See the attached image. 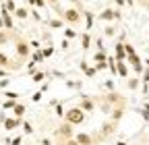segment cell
I'll use <instances>...</instances> for the list:
<instances>
[{
	"mask_svg": "<svg viewBox=\"0 0 149 145\" xmlns=\"http://www.w3.org/2000/svg\"><path fill=\"white\" fill-rule=\"evenodd\" d=\"M58 17H62L66 25H79V23L83 21V10H81V8H74V6H68V8H64Z\"/></svg>",
	"mask_w": 149,
	"mask_h": 145,
	"instance_id": "cell-1",
	"label": "cell"
},
{
	"mask_svg": "<svg viewBox=\"0 0 149 145\" xmlns=\"http://www.w3.org/2000/svg\"><path fill=\"white\" fill-rule=\"evenodd\" d=\"M62 118H64L66 122H70L72 126H79V124H83V122H85V118H87V116H85V112L81 110L79 106H74V108H68V110L64 112V116H62Z\"/></svg>",
	"mask_w": 149,
	"mask_h": 145,
	"instance_id": "cell-2",
	"label": "cell"
},
{
	"mask_svg": "<svg viewBox=\"0 0 149 145\" xmlns=\"http://www.w3.org/2000/svg\"><path fill=\"white\" fill-rule=\"evenodd\" d=\"M15 52H17V58L27 60V58H29V54H31V46H29V42H25V40H21V38H15Z\"/></svg>",
	"mask_w": 149,
	"mask_h": 145,
	"instance_id": "cell-3",
	"label": "cell"
},
{
	"mask_svg": "<svg viewBox=\"0 0 149 145\" xmlns=\"http://www.w3.org/2000/svg\"><path fill=\"white\" fill-rule=\"evenodd\" d=\"M23 66V60L17 58V60H10L4 52H0V68H6V70H19Z\"/></svg>",
	"mask_w": 149,
	"mask_h": 145,
	"instance_id": "cell-4",
	"label": "cell"
},
{
	"mask_svg": "<svg viewBox=\"0 0 149 145\" xmlns=\"http://www.w3.org/2000/svg\"><path fill=\"white\" fill-rule=\"evenodd\" d=\"M54 135L58 137V139H70V137H74V129H72V124H70V122L64 120V122L58 126V129H56Z\"/></svg>",
	"mask_w": 149,
	"mask_h": 145,
	"instance_id": "cell-5",
	"label": "cell"
},
{
	"mask_svg": "<svg viewBox=\"0 0 149 145\" xmlns=\"http://www.w3.org/2000/svg\"><path fill=\"white\" fill-rule=\"evenodd\" d=\"M116 126H118V122H114V120H108L104 126H102V131H100V141H104V139H108L112 133L116 131Z\"/></svg>",
	"mask_w": 149,
	"mask_h": 145,
	"instance_id": "cell-6",
	"label": "cell"
},
{
	"mask_svg": "<svg viewBox=\"0 0 149 145\" xmlns=\"http://www.w3.org/2000/svg\"><path fill=\"white\" fill-rule=\"evenodd\" d=\"M79 108L87 114V112H95V102L91 100V96H81V102H79Z\"/></svg>",
	"mask_w": 149,
	"mask_h": 145,
	"instance_id": "cell-7",
	"label": "cell"
},
{
	"mask_svg": "<svg viewBox=\"0 0 149 145\" xmlns=\"http://www.w3.org/2000/svg\"><path fill=\"white\" fill-rule=\"evenodd\" d=\"M0 17H2L4 29H6V31H13V29H15V21H13V15L4 8V4H2V8H0Z\"/></svg>",
	"mask_w": 149,
	"mask_h": 145,
	"instance_id": "cell-8",
	"label": "cell"
},
{
	"mask_svg": "<svg viewBox=\"0 0 149 145\" xmlns=\"http://www.w3.org/2000/svg\"><path fill=\"white\" fill-rule=\"evenodd\" d=\"M4 124V131H15V129H21V124H23V118H4L2 120Z\"/></svg>",
	"mask_w": 149,
	"mask_h": 145,
	"instance_id": "cell-9",
	"label": "cell"
},
{
	"mask_svg": "<svg viewBox=\"0 0 149 145\" xmlns=\"http://www.w3.org/2000/svg\"><path fill=\"white\" fill-rule=\"evenodd\" d=\"M79 68L85 72V77H87V79H95V75H97V68H95V66H89L85 60L79 64Z\"/></svg>",
	"mask_w": 149,
	"mask_h": 145,
	"instance_id": "cell-10",
	"label": "cell"
},
{
	"mask_svg": "<svg viewBox=\"0 0 149 145\" xmlns=\"http://www.w3.org/2000/svg\"><path fill=\"white\" fill-rule=\"evenodd\" d=\"M74 139L79 141V145H95V139H93L89 133H77Z\"/></svg>",
	"mask_w": 149,
	"mask_h": 145,
	"instance_id": "cell-11",
	"label": "cell"
},
{
	"mask_svg": "<svg viewBox=\"0 0 149 145\" xmlns=\"http://www.w3.org/2000/svg\"><path fill=\"white\" fill-rule=\"evenodd\" d=\"M116 75L122 77V79H128V66H126V60H116Z\"/></svg>",
	"mask_w": 149,
	"mask_h": 145,
	"instance_id": "cell-12",
	"label": "cell"
},
{
	"mask_svg": "<svg viewBox=\"0 0 149 145\" xmlns=\"http://www.w3.org/2000/svg\"><path fill=\"white\" fill-rule=\"evenodd\" d=\"M114 56L116 60H126V52H124V42H118L114 46Z\"/></svg>",
	"mask_w": 149,
	"mask_h": 145,
	"instance_id": "cell-13",
	"label": "cell"
},
{
	"mask_svg": "<svg viewBox=\"0 0 149 145\" xmlns=\"http://www.w3.org/2000/svg\"><path fill=\"white\" fill-rule=\"evenodd\" d=\"M83 19H85V31H91V29H93V21H95L93 13H89V10H83Z\"/></svg>",
	"mask_w": 149,
	"mask_h": 145,
	"instance_id": "cell-14",
	"label": "cell"
},
{
	"mask_svg": "<svg viewBox=\"0 0 149 145\" xmlns=\"http://www.w3.org/2000/svg\"><path fill=\"white\" fill-rule=\"evenodd\" d=\"M48 25H50V29H62L66 23H64L62 17H54V19H50V21H48Z\"/></svg>",
	"mask_w": 149,
	"mask_h": 145,
	"instance_id": "cell-15",
	"label": "cell"
},
{
	"mask_svg": "<svg viewBox=\"0 0 149 145\" xmlns=\"http://www.w3.org/2000/svg\"><path fill=\"white\" fill-rule=\"evenodd\" d=\"M122 116H124V106L120 104V106H116L114 110H112V120H114V122H120Z\"/></svg>",
	"mask_w": 149,
	"mask_h": 145,
	"instance_id": "cell-16",
	"label": "cell"
},
{
	"mask_svg": "<svg viewBox=\"0 0 149 145\" xmlns=\"http://www.w3.org/2000/svg\"><path fill=\"white\" fill-rule=\"evenodd\" d=\"M25 110H27V108H25V104L17 102V104H15V108H13V114H15L17 118H23V116H25Z\"/></svg>",
	"mask_w": 149,
	"mask_h": 145,
	"instance_id": "cell-17",
	"label": "cell"
},
{
	"mask_svg": "<svg viewBox=\"0 0 149 145\" xmlns=\"http://www.w3.org/2000/svg\"><path fill=\"white\" fill-rule=\"evenodd\" d=\"M106 102H108V104H122V106H124V100H122V96H120V93H116V91H112V93L106 98Z\"/></svg>",
	"mask_w": 149,
	"mask_h": 145,
	"instance_id": "cell-18",
	"label": "cell"
},
{
	"mask_svg": "<svg viewBox=\"0 0 149 145\" xmlns=\"http://www.w3.org/2000/svg\"><path fill=\"white\" fill-rule=\"evenodd\" d=\"M100 21H114V10L112 8H104L102 13H100Z\"/></svg>",
	"mask_w": 149,
	"mask_h": 145,
	"instance_id": "cell-19",
	"label": "cell"
},
{
	"mask_svg": "<svg viewBox=\"0 0 149 145\" xmlns=\"http://www.w3.org/2000/svg\"><path fill=\"white\" fill-rule=\"evenodd\" d=\"M15 17H17V19H27V17H29V8H25V6H17L15 8V13H13Z\"/></svg>",
	"mask_w": 149,
	"mask_h": 145,
	"instance_id": "cell-20",
	"label": "cell"
},
{
	"mask_svg": "<svg viewBox=\"0 0 149 145\" xmlns=\"http://www.w3.org/2000/svg\"><path fill=\"white\" fill-rule=\"evenodd\" d=\"M10 38H13V33H10V31L0 29V46H6V44L10 42Z\"/></svg>",
	"mask_w": 149,
	"mask_h": 145,
	"instance_id": "cell-21",
	"label": "cell"
},
{
	"mask_svg": "<svg viewBox=\"0 0 149 145\" xmlns=\"http://www.w3.org/2000/svg\"><path fill=\"white\" fill-rule=\"evenodd\" d=\"M106 60H108L106 50H97V54H93V62H106Z\"/></svg>",
	"mask_w": 149,
	"mask_h": 145,
	"instance_id": "cell-22",
	"label": "cell"
},
{
	"mask_svg": "<svg viewBox=\"0 0 149 145\" xmlns=\"http://www.w3.org/2000/svg\"><path fill=\"white\" fill-rule=\"evenodd\" d=\"M44 79H46V72H42V70H37V72L33 70V72H31V81H33V83H42Z\"/></svg>",
	"mask_w": 149,
	"mask_h": 145,
	"instance_id": "cell-23",
	"label": "cell"
},
{
	"mask_svg": "<svg viewBox=\"0 0 149 145\" xmlns=\"http://www.w3.org/2000/svg\"><path fill=\"white\" fill-rule=\"evenodd\" d=\"M31 60H33L35 64H40V62H44V60H46V58H44V54H42V48H40V50H33Z\"/></svg>",
	"mask_w": 149,
	"mask_h": 145,
	"instance_id": "cell-24",
	"label": "cell"
},
{
	"mask_svg": "<svg viewBox=\"0 0 149 145\" xmlns=\"http://www.w3.org/2000/svg\"><path fill=\"white\" fill-rule=\"evenodd\" d=\"M81 46H83V50H87V48L91 46V35H89V33H83V35H81Z\"/></svg>",
	"mask_w": 149,
	"mask_h": 145,
	"instance_id": "cell-25",
	"label": "cell"
},
{
	"mask_svg": "<svg viewBox=\"0 0 149 145\" xmlns=\"http://www.w3.org/2000/svg\"><path fill=\"white\" fill-rule=\"evenodd\" d=\"M108 68L112 75H116V56H108Z\"/></svg>",
	"mask_w": 149,
	"mask_h": 145,
	"instance_id": "cell-26",
	"label": "cell"
},
{
	"mask_svg": "<svg viewBox=\"0 0 149 145\" xmlns=\"http://www.w3.org/2000/svg\"><path fill=\"white\" fill-rule=\"evenodd\" d=\"M21 129H23V133H25V135H33V126H31V122H29V120H23Z\"/></svg>",
	"mask_w": 149,
	"mask_h": 145,
	"instance_id": "cell-27",
	"label": "cell"
},
{
	"mask_svg": "<svg viewBox=\"0 0 149 145\" xmlns=\"http://www.w3.org/2000/svg\"><path fill=\"white\" fill-rule=\"evenodd\" d=\"M2 4H4V8L13 15L15 13V8H17V4H15V0H2Z\"/></svg>",
	"mask_w": 149,
	"mask_h": 145,
	"instance_id": "cell-28",
	"label": "cell"
},
{
	"mask_svg": "<svg viewBox=\"0 0 149 145\" xmlns=\"http://www.w3.org/2000/svg\"><path fill=\"white\" fill-rule=\"evenodd\" d=\"M77 31H74V29H70V27H64V38L66 40H74V38H77Z\"/></svg>",
	"mask_w": 149,
	"mask_h": 145,
	"instance_id": "cell-29",
	"label": "cell"
},
{
	"mask_svg": "<svg viewBox=\"0 0 149 145\" xmlns=\"http://www.w3.org/2000/svg\"><path fill=\"white\" fill-rule=\"evenodd\" d=\"M29 15L33 17V19H35L37 23L42 21V15H40V8H35V6H31V8H29Z\"/></svg>",
	"mask_w": 149,
	"mask_h": 145,
	"instance_id": "cell-30",
	"label": "cell"
},
{
	"mask_svg": "<svg viewBox=\"0 0 149 145\" xmlns=\"http://www.w3.org/2000/svg\"><path fill=\"white\" fill-rule=\"evenodd\" d=\"M15 104H17V100H6V102H2V110H13Z\"/></svg>",
	"mask_w": 149,
	"mask_h": 145,
	"instance_id": "cell-31",
	"label": "cell"
},
{
	"mask_svg": "<svg viewBox=\"0 0 149 145\" xmlns=\"http://www.w3.org/2000/svg\"><path fill=\"white\" fill-rule=\"evenodd\" d=\"M42 54H44V58H50L52 54H54V48H52V44H50V46H46V48H42Z\"/></svg>",
	"mask_w": 149,
	"mask_h": 145,
	"instance_id": "cell-32",
	"label": "cell"
},
{
	"mask_svg": "<svg viewBox=\"0 0 149 145\" xmlns=\"http://www.w3.org/2000/svg\"><path fill=\"white\" fill-rule=\"evenodd\" d=\"M54 108H56V110H54V114H56V116H58V118H62V116H64V108H62V104L58 102V104H56Z\"/></svg>",
	"mask_w": 149,
	"mask_h": 145,
	"instance_id": "cell-33",
	"label": "cell"
},
{
	"mask_svg": "<svg viewBox=\"0 0 149 145\" xmlns=\"http://www.w3.org/2000/svg\"><path fill=\"white\" fill-rule=\"evenodd\" d=\"M104 35H106V38H114V35H116V29L112 27V25H108L106 31H104Z\"/></svg>",
	"mask_w": 149,
	"mask_h": 145,
	"instance_id": "cell-34",
	"label": "cell"
},
{
	"mask_svg": "<svg viewBox=\"0 0 149 145\" xmlns=\"http://www.w3.org/2000/svg\"><path fill=\"white\" fill-rule=\"evenodd\" d=\"M139 112H141V116H143L145 120H149V102L143 106V110H139Z\"/></svg>",
	"mask_w": 149,
	"mask_h": 145,
	"instance_id": "cell-35",
	"label": "cell"
},
{
	"mask_svg": "<svg viewBox=\"0 0 149 145\" xmlns=\"http://www.w3.org/2000/svg\"><path fill=\"white\" fill-rule=\"evenodd\" d=\"M2 96H4L6 100H19V93H17V91H4Z\"/></svg>",
	"mask_w": 149,
	"mask_h": 145,
	"instance_id": "cell-36",
	"label": "cell"
},
{
	"mask_svg": "<svg viewBox=\"0 0 149 145\" xmlns=\"http://www.w3.org/2000/svg\"><path fill=\"white\" fill-rule=\"evenodd\" d=\"M124 52H126V56H128V54H135V46L128 44V42H124Z\"/></svg>",
	"mask_w": 149,
	"mask_h": 145,
	"instance_id": "cell-37",
	"label": "cell"
},
{
	"mask_svg": "<svg viewBox=\"0 0 149 145\" xmlns=\"http://www.w3.org/2000/svg\"><path fill=\"white\" fill-rule=\"evenodd\" d=\"M126 85H128V89H137L139 87V79H128Z\"/></svg>",
	"mask_w": 149,
	"mask_h": 145,
	"instance_id": "cell-38",
	"label": "cell"
},
{
	"mask_svg": "<svg viewBox=\"0 0 149 145\" xmlns=\"http://www.w3.org/2000/svg\"><path fill=\"white\" fill-rule=\"evenodd\" d=\"M6 143H8V145H21V143H23V137L19 135V137H15V139H8Z\"/></svg>",
	"mask_w": 149,
	"mask_h": 145,
	"instance_id": "cell-39",
	"label": "cell"
},
{
	"mask_svg": "<svg viewBox=\"0 0 149 145\" xmlns=\"http://www.w3.org/2000/svg\"><path fill=\"white\" fill-rule=\"evenodd\" d=\"M33 6H35V8H46L48 2H46V0H33Z\"/></svg>",
	"mask_w": 149,
	"mask_h": 145,
	"instance_id": "cell-40",
	"label": "cell"
},
{
	"mask_svg": "<svg viewBox=\"0 0 149 145\" xmlns=\"http://www.w3.org/2000/svg\"><path fill=\"white\" fill-rule=\"evenodd\" d=\"M141 77H143V83H149V66H145V68H143Z\"/></svg>",
	"mask_w": 149,
	"mask_h": 145,
	"instance_id": "cell-41",
	"label": "cell"
},
{
	"mask_svg": "<svg viewBox=\"0 0 149 145\" xmlns=\"http://www.w3.org/2000/svg\"><path fill=\"white\" fill-rule=\"evenodd\" d=\"M46 2H48V4H50V6H54V8H56V10H58V15H60V13H62V10H60V8H58V2H60V0H46Z\"/></svg>",
	"mask_w": 149,
	"mask_h": 145,
	"instance_id": "cell-42",
	"label": "cell"
},
{
	"mask_svg": "<svg viewBox=\"0 0 149 145\" xmlns=\"http://www.w3.org/2000/svg\"><path fill=\"white\" fill-rule=\"evenodd\" d=\"M42 96H44V91H35V93L31 96V102H40V100H42Z\"/></svg>",
	"mask_w": 149,
	"mask_h": 145,
	"instance_id": "cell-43",
	"label": "cell"
},
{
	"mask_svg": "<svg viewBox=\"0 0 149 145\" xmlns=\"http://www.w3.org/2000/svg\"><path fill=\"white\" fill-rule=\"evenodd\" d=\"M29 46H31V50H40V48H42V44L37 42V40H31V42H29Z\"/></svg>",
	"mask_w": 149,
	"mask_h": 145,
	"instance_id": "cell-44",
	"label": "cell"
},
{
	"mask_svg": "<svg viewBox=\"0 0 149 145\" xmlns=\"http://www.w3.org/2000/svg\"><path fill=\"white\" fill-rule=\"evenodd\" d=\"M62 145H79V141L74 139V137H70V139H64V143Z\"/></svg>",
	"mask_w": 149,
	"mask_h": 145,
	"instance_id": "cell-45",
	"label": "cell"
},
{
	"mask_svg": "<svg viewBox=\"0 0 149 145\" xmlns=\"http://www.w3.org/2000/svg\"><path fill=\"white\" fill-rule=\"evenodd\" d=\"M95 68H97V70H106V68H108V60H106V62H95Z\"/></svg>",
	"mask_w": 149,
	"mask_h": 145,
	"instance_id": "cell-46",
	"label": "cell"
},
{
	"mask_svg": "<svg viewBox=\"0 0 149 145\" xmlns=\"http://www.w3.org/2000/svg\"><path fill=\"white\" fill-rule=\"evenodd\" d=\"M8 85H10V79H4V77L0 79V87H2V89H6Z\"/></svg>",
	"mask_w": 149,
	"mask_h": 145,
	"instance_id": "cell-47",
	"label": "cell"
},
{
	"mask_svg": "<svg viewBox=\"0 0 149 145\" xmlns=\"http://www.w3.org/2000/svg\"><path fill=\"white\" fill-rule=\"evenodd\" d=\"M104 87H106V89H110V91H112V89H114V81H112V79H108V81L104 83Z\"/></svg>",
	"mask_w": 149,
	"mask_h": 145,
	"instance_id": "cell-48",
	"label": "cell"
},
{
	"mask_svg": "<svg viewBox=\"0 0 149 145\" xmlns=\"http://www.w3.org/2000/svg\"><path fill=\"white\" fill-rule=\"evenodd\" d=\"M27 70H29V72H33V70H35V62H33V60H29V62H27Z\"/></svg>",
	"mask_w": 149,
	"mask_h": 145,
	"instance_id": "cell-49",
	"label": "cell"
},
{
	"mask_svg": "<svg viewBox=\"0 0 149 145\" xmlns=\"http://www.w3.org/2000/svg\"><path fill=\"white\" fill-rule=\"evenodd\" d=\"M68 46H70V40L64 38V42H62V50H68Z\"/></svg>",
	"mask_w": 149,
	"mask_h": 145,
	"instance_id": "cell-50",
	"label": "cell"
},
{
	"mask_svg": "<svg viewBox=\"0 0 149 145\" xmlns=\"http://www.w3.org/2000/svg\"><path fill=\"white\" fill-rule=\"evenodd\" d=\"M95 46H97V50H104V40H102V38H100V40H97V42H95Z\"/></svg>",
	"mask_w": 149,
	"mask_h": 145,
	"instance_id": "cell-51",
	"label": "cell"
},
{
	"mask_svg": "<svg viewBox=\"0 0 149 145\" xmlns=\"http://www.w3.org/2000/svg\"><path fill=\"white\" fill-rule=\"evenodd\" d=\"M6 72H8L6 68H0V77H6Z\"/></svg>",
	"mask_w": 149,
	"mask_h": 145,
	"instance_id": "cell-52",
	"label": "cell"
},
{
	"mask_svg": "<svg viewBox=\"0 0 149 145\" xmlns=\"http://www.w3.org/2000/svg\"><path fill=\"white\" fill-rule=\"evenodd\" d=\"M114 2H116V6H122V4L126 2V0H114Z\"/></svg>",
	"mask_w": 149,
	"mask_h": 145,
	"instance_id": "cell-53",
	"label": "cell"
},
{
	"mask_svg": "<svg viewBox=\"0 0 149 145\" xmlns=\"http://www.w3.org/2000/svg\"><path fill=\"white\" fill-rule=\"evenodd\" d=\"M72 4H77V6H81V0H70Z\"/></svg>",
	"mask_w": 149,
	"mask_h": 145,
	"instance_id": "cell-54",
	"label": "cell"
},
{
	"mask_svg": "<svg viewBox=\"0 0 149 145\" xmlns=\"http://www.w3.org/2000/svg\"><path fill=\"white\" fill-rule=\"evenodd\" d=\"M0 29H4V23H2V17H0Z\"/></svg>",
	"mask_w": 149,
	"mask_h": 145,
	"instance_id": "cell-55",
	"label": "cell"
},
{
	"mask_svg": "<svg viewBox=\"0 0 149 145\" xmlns=\"http://www.w3.org/2000/svg\"><path fill=\"white\" fill-rule=\"evenodd\" d=\"M116 145H128V143H126V141H118Z\"/></svg>",
	"mask_w": 149,
	"mask_h": 145,
	"instance_id": "cell-56",
	"label": "cell"
},
{
	"mask_svg": "<svg viewBox=\"0 0 149 145\" xmlns=\"http://www.w3.org/2000/svg\"><path fill=\"white\" fill-rule=\"evenodd\" d=\"M145 66H149V58H147V60H145Z\"/></svg>",
	"mask_w": 149,
	"mask_h": 145,
	"instance_id": "cell-57",
	"label": "cell"
},
{
	"mask_svg": "<svg viewBox=\"0 0 149 145\" xmlns=\"http://www.w3.org/2000/svg\"><path fill=\"white\" fill-rule=\"evenodd\" d=\"M0 104H2V100H0Z\"/></svg>",
	"mask_w": 149,
	"mask_h": 145,
	"instance_id": "cell-58",
	"label": "cell"
},
{
	"mask_svg": "<svg viewBox=\"0 0 149 145\" xmlns=\"http://www.w3.org/2000/svg\"><path fill=\"white\" fill-rule=\"evenodd\" d=\"M0 2H2V0H0Z\"/></svg>",
	"mask_w": 149,
	"mask_h": 145,
	"instance_id": "cell-59",
	"label": "cell"
}]
</instances>
